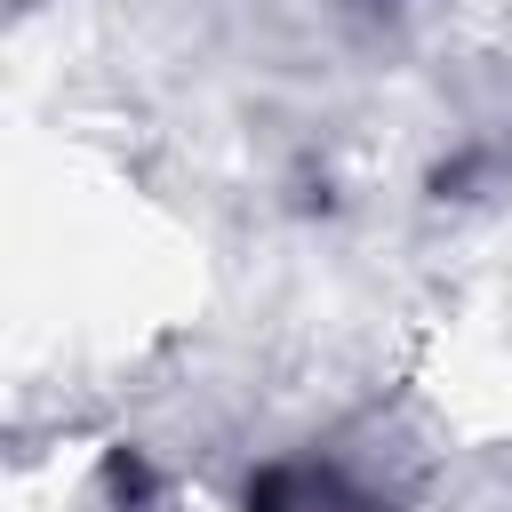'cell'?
<instances>
[{"mask_svg": "<svg viewBox=\"0 0 512 512\" xmlns=\"http://www.w3.org/2000/svg\"><path fill=\"white\" fill-rule=\"evenodd\" d=\"M248 512H376V496H360L328 464H272L248 480Z\"/></svg>", "mask_w": 512, "mask_h": 512, "instance_id": "1", "label": "cell"}]
</instances>
